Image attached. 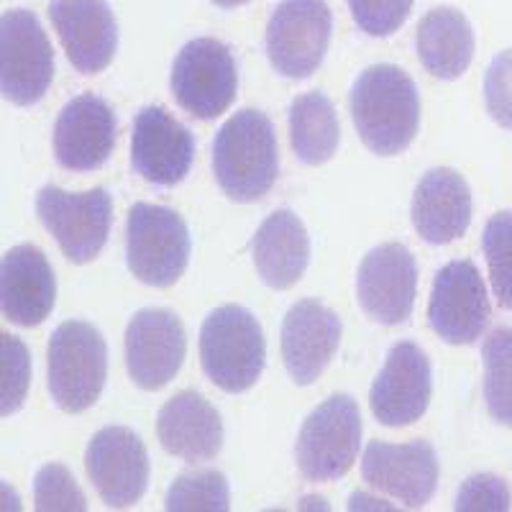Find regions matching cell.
I'll return each instance as SVG.
<instances>
[{
  "mask_svg": "<svg viewBox=\"0 0 512 512\" xmlns=\"http://www.w3.org/2000/svg\"><path fill=\"white\" fill-rule=\"evenodd\" d=\"M49 392L64 413L93 408L108 377V346L85 320H64L49 341Z\"/></svg>",
  "mask_w": 512,
  "mask_h": 512,
  "instance_id": "4",
  "label": "cell"
},
{
  "mask_svg": "<svg viewBox=\"0 0 512 512\" xmlns=\"http://www.w3.org/2000/svg\"><path fill=\"white\" fill-rule=\"evenodd\" d=\"M116 113L93 93L77 95L64 105L54 123V157L70 172L100 169L116 146Z\"/></svg>",
  "mask_w": 512,
  "mask_h": 512,
  "instance_id": "17",
  "label": "cell"
},
{
  "mask_svg": "<svg viewBox=\"0 0 512 512\" xmlns=\"http://www.w3.org/2000/svg\"><path fill=\"white\" fill-rule=\"evenodd\" d=\"M251 251L264 285L272 290H290L295 282H300L310 264V236L305 223L292 210H274L256 228Z\"/></svg>",
  "mask_w": 512,
  "mask_h": 512,
  "instance_id": "24",
  "label": "cell"
},
{
  "mask_svg": "<svg viewBox=\"0 0 512 512\" xmlns=\"http://www.w3.org/2000/svg\"><path fill=\"white\" fill-rule=\"evenodd\" d=\"M418 267L408 246L382 244L364 256L356 274L361 310L382 326H400L413 315Z\"/></svg>",
  "mask_w": 512,
  "mask_h": 512,
  "instance_id": "13",
  "label": "cell"
},
{
  "mask_svg": "<svg viewBox=\"0 0 512 512\" xmlns=\"http://www.w3.org/2000/svg\"><path fill=\"white\" fill-rule=\"evenodd\" d=\"M187 336L175 313L146 308L126 328V367L141 390H162L185 361Z\"/></svg>",
  "mask_w": 512,
  "mask_h": 512,
  "instance_id": "15",
  "label": "cell"
},
{
  "mask_svg": "<svg viewBox=\"0 0 512 512\" xmlns=\"http://www.w3.org/2000/svg\"><path fill=\"white\" fill-rule=\"evenodd\" d=\"M510 487L495 474H474L461 484L456 495L459 512H507L510 510Z\"/></svg>",
  "mask_w": 512,
  "mask_h": 512,
  "instance_id": "34",
  "label": "cell"
},
{
  "mask_svg": "<svg viewBox=\"0 0 512 512\" xmlns=\"http://www.w3.org/2000/svg\"><path fill=\"white\" fill-rule=\"evenodd\" d=\"M415 231L428 244H451L472 223V192L456 169L436 167L420 177L410 205Z\"/></svg>",
  "mask_w": 512,
  "mask_h": 512,
  "instance_id": "22",
  "label": "cell"
},
{
  "mask_svg": "<svg viewBox=\"0 0 512 512\" xmlns=\"http://www.w3.org/2000/svg\"><path fill=\"white\" fill-rule=\"evenodd\" d=\"M49 18L77 72L98 75L113 62L118 24L105 0H52Z\"/></svg>",
  "mask_w": 512,
  "mask_h": 512,
  "instance_id": "19",
  "label": "cell"
},
{
  "mask_svg": "<svg viewBox=\"0 0 512 512\" xmlns=\"http://www.w3.org/2000/svg\"><path fill=\"white\" fill-rule=\"evenodd\" d=\"M157 436L167 454L187 464H203L221 454L223 420L205 397L185 390L162 405Z\"/></svg>",
  "mask_w": 512,
  "mask_h": 512,
  "instance_id": "23",
  "label": "cell"
},
{
  "mask_svg": "<svg viewBox=\"0 0 512 512\" xmlns=\"http://www.w3.org/2000/svg\"><path fill=\"white\" fill-rule=\"evenodd\" d=\"M484 402L500 425L512 428V328H495L482 344Z\"/></svg>",
  "mask_w": 512,
  "mask_h": 512,
  "instance_id": "27",
  "label": "cell"
},
{
  "mask_svg": "<svg viewBox=\"0 0 512 512\" xmlns=\"http://www.w3.org/2000/svg\"><path fill=\"white\" fill-rule=\"evenodd\" d=\"M341 344V318L318 300H300L282 320V359L297 384H313Z\"/></svg>",
  "mask_w": 512,
  "mask_h": 512,
  "instance_id": "20",
  "label": "cell"
},
{
  "mask_svg": "<svg viewBox=\"0 0 512 512\" xmlns=\"http://www.w3.org/2000/svg\"><path fill=\"white\" fill-rule=\"evenodd\" d=\"M34 507L39 512H82L88 502L67 466L47 464L34 477Z\"/></svg>",
  "mask_w": 512,
  "mask_h": 512,
  "instance_id": "30",
  "label": "cell"
},
{
  "mask_svg": "<svg viewBox=\"0 0 512 512\" xmlns=\"http://www.w3.org/2000/svg\"><path fill=\"white\" fill-rule=\"evenodd\" d=\"M290 141L297 159L308 167L326 164L341 141L336 108L323 93H305L290 105Z\"/></svg>",
  "mask_w": 512,
  "mask_h": 512,
  "instance_id": "26",
  "label": "cell"
},
{
  "mask_svg": "<svg viewBox=\"0 0 512 512\" xmlns=\"http://www.w3.org/2000/svg\"><path fill=\"white\" fill-rule=\"evenodd\" d=\"M492 308H489L487 287L482 282L477 264L469 259L448 262L436 274L428 303L431 328L446 344H474L489 326Z\"/></svg>",
  "mask_w": 512,
  "mask_h": 512,
  "instance_id": "12",
  "label": "cell"
},
{
  "mask_svg": "<svg viewBox=\"0 0 512 512\" xmlns=\"http://www.w3.org/2000/svg\"><path fill=\"white\" fill-rule=\"evenodd\" d=\"M126 262L136 280L172 287L190 262V231L175 210L136 203L126 221Z\"/></svg>",
  "mask_w": 512,
  "mask_h": 512,
  "instance_id": "5",
  "label": "cell"
},
{
  "mask_svg": "<svg viewBox=\"0 0 512 512\" xmlns=\"http://www.w3.org/2000/svg\"><path fill=\"white\" fill-rule=\"evenodd\" d=\"M54 77V52L36 13L11 8L0 16V90L13 105H36Z\"/></svg>",
  "mask_w": 512,
  "mask_h": 512,
  "instance_id": "9",
  "label": "cell"
},
{
  "mask_svg": "<svg viewBox=\"0 0 512 512\" xmlns=\"http://www.w3.org/2000/svg\"><path fill=\"white\" fill-rule=\"evenodd\" d=\"M326 0H282L267 24V57L282 77L303 80L320 67L331 44Z\"/></svg>",
  "mask_w": 512,
  "mask_h": 512,
  "instance_id": "10",
  "label": "cell"
},
{
  "mask_svg": "<svg viewBox=\"0 0 512 512\" xmlns=\"http://www.w3.org/2000/svg\"><path fill=\"white\" fill-rule=\"evenodd\" d=\"M484 105L492 121L512 131V49L497 54L484 75Z\"/></svg>",
  "mask_w": 512,
  "mask_h": 512,
  "instance_id": "33",
  "label": "cell"
},
{
  "mask_svg": "<svg viewBox=\"0 0 512 512\" xmlns=\"http://www.w3.org/2000/svg\"><path fill=\"white\" fill-rule=\"evenodd\" d=\"M482 251L497 303L512 313V210L489 218L482 233Z\"/></svg>",
  "mask_w": 512,
  "mask_h": 512,
  "instance_id": "29",
  "label": "cell"
},
{
  "mask_svg": "<svg viewBox=\"0 0 512 512\" xmlns=\"http://www.w3.org/2000/svg\"><path fill=\"white\" fill-rule=\"evenodd\" d=\"M57 300V280L44 251L34 244H18L6 251L0 264V305L16 326H39Z\"/></svg>",
  "mask_w": 512,
  "mask_h": 512,
  "instance_id": "21",
  "label": "cell"
},
{
  "mask_svg": "<svg viewBox=\"0 0 512 512\" xmlns=\"http://www.w3.org/2000/svg\"><path fill=\"white\" fill-rule=\"evenodd\" d=\"M351 118L369 152L379 157L405 152L420 123L415 82L395 64L367 67L351 88Z\"/></svg>",
  "mask_w": 512,
  "mask_h": 512,
  "instance_id": "1",
  "label": "cell"
},
{
  "mask_svg": "<svg viewBox=\"0 0 512 512\" xmlns=\"http://www.w3.org/2000/svg\"><path fill=\"white\" fill-rule=\"evenodd\" d=\"M36 216L75 264L93 262L103 251L113 221V200L105 187L67 192L47 185L36 195Z\"/></svg>",
  "mask_w": 512,
  "mask_h": 512,
  "instance_id": "7",
  "label": "cell"
},
{
  "mask_svg": "<svg viewBox=\"0 0 512 512\" xmlns=\"http://www.w3.org/2000/svg\"><path fill=\"white\" fill-rule=\"evenodd\" d=\"M361 477L369 487L395 497L410 510L425 507L438 487V456L431 443L372 441L361 459Z\"/></svg>",
  "mask_w": 512,
  "mask_h": 512,
  "instance_id": "14",
  "label": "cell"
},
{
  "mask_svg": "<svg viewBox=\"0 0 512 512\" xmlns=\"http://www.w3.org/2000/svg\"><path fill=\"white\" fill-rule=\"evenodd\" d=\"M213 169L218 185L231 200H262L280 175L272 121L254 108H244L228 118L213 141Z\"/></svg>",
  "mask_w": 512,
  "mask_h": 512,
  "instance_id": "2",
  "label": "cell"
},
{
  "mask_svg": "<svg viewBox=\"0 0 512 512\" xmlns=\"http://www.w3.org/2000/svg\"><path fill=\"white\" fill-rule=\"evenodd\" d=\"M195 159L192 134L159 105H149L136 116L131 136V162L146 182L175 187L187 177Z\"/></svg>",
  "mask_w": 512,
  "mask_h": 512,
  "instance_id": "18",
  "label": "cell"
},
{
  "mask_svg": "<svg viewBox=\"0 0 512 512\" xmlns=\"http://www.w3.org/2000/svg\"><path fill=\"white\" fill-rule=\"evenodd\" d=\"M433 392L431 361L413 341L395 344L372 384V413L387 428H400L423 418Z\"/></svg>",
  "mask_w": 512,
  "mask_h": 512,
  "instance_id": "16",
  "label": "cell"
},
{
  "mask_svg": "<svg viewBox=\"0 0 512 512\" xmlns=\"http://www.w3.org/2000/svg\"><path fill=\"white\" fill-rule=\"evenodd\" d=\"M267 346L259 320L241 305H223L203 320L200 364L223 392H246L264 372Z\"/></svg>",
  "mask_w": 512,
  "mask_h": 512,
  "instance_id": "3",
  "label": "cell"
},
{
  "mask_svg": "<svg viewBox=\"0 0 512 512\" xmlns=\"http://www.w3.org/2000/svg\"><path fill=\"white\" fill-rule=\"evenodd\" d=\"M210 3H216L218 8H239L244 3H249V0H210Z\"/></svg>",
  "mask_w": 512,
  "mask_h": 512,
  "instance_id": "35",
  "label": "cell"
},
{
  "mask_svg": "<svg viewBox=\"0 0 512 512\" xmlns=\"http://www.w3.org/2000/svg\"><path fill=\"white\" fill-rule=\"evenodd\" d=\"M415 0H349L356 26L367 36H392L408 21Z\"/></svg>",
  "mask_w": 512,
  "mask_h": 512,
  "instance_id": "32",
  "label": "cell"
},
{
  "mask_svg": "<svg viewBox=\"0 0 512 512\" xmlns=\"http://www.w3.org/2000/svg\"><path fill=\"white\" fill-rule=\"evenodd\" d=\"M0 367H3V382H0V400H3V415H13L21 410L29 392L31 379V356L21 338L3 333L0 336Z\"/></svg>",
  "mask_w": 512,
  "mask_h": 512,
  "instance_id": "31",
  "label": "cell"
},
{
  "mask_svg": "<svg viewBox=\"0 0 512 512\" xmlns=\"http://www.w3.org/2000/svg\"><path fill=\"white\" fill-rule=\"evenodd\" d=\"M420 64L441 80H456L474 59V29L469 18L451 6L425 13L415 34Z\"/></svg>",
  "mask_w": 512,
  "mask_h": 512,
  "instance_id": "25",
  "label": "cell"
},
{
  "mask_svg": "<svg viewBox=\"0 0 512 512\" xmlns=\"http://www.w3.org/2000/svg\"><path fill=\"white\" fill-rule=\"evenodd\" d=\"M85 466L100 500L116 510L136 505L149 487V454L144 441L123 425L100 428L90 438Z\"/></svg>",
  "mask_w": 512,
  "mask_h": 512,
  "instance_id": "11",
  "label": "cell"
},
{
  "mask_svg": "<svg viewBox=\"0 0 512 512\" xmlns=\"http://www.w3.org/2000/svg\"><path fill=\"white\" fill-rule=\"evenodd\" d=\"M359 405L349 395L328 397L300 428L295 459L310 482H333L354 466L361 446Z\"/></svg>",
  "mask_w": 512,
  "mask_h": 512,
  "instance_id": "6",
  "label": "cell"
},
{
  "mask_svg": "<svg viewBox=\"0 0 512 512\" xmlns=\"http://www.w3.org/2000/svg\"><path fill=\"white\" fill-rule=\"evenodd\" d=\"M164 507L169 512H226L231 507L226 477L216 469L182 474L169 487Z\"/></svg>",
  "mask_w": 512,
  "mask_h": 512,
  "instance_id": "28",
  "label": "cell"
},
{
  "mask_svg": "<svg viewBox=\"0 0 512 512\" xmlns=\"http://www.w3.org/2000/svg\"><path fill=\"white\" fill-rule=\"evenodd\" d=\"M172 95L185 113L198 121L218 118L231 108L239 88V72L231 49L218 39H192L172 64Z\"/></svg>",
  "mask_w": 512,
  "mask_h": 512,
  "instance_id": "8",
  "label": "cell"
}]
</instances>
